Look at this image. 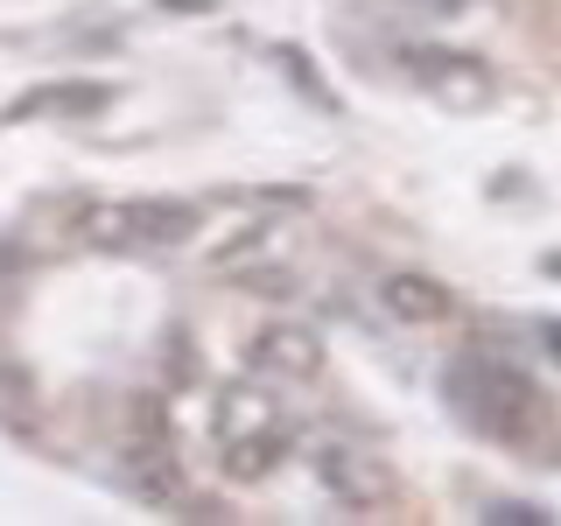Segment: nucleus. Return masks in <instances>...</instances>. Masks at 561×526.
Segmentation results:
<instances>
[{
    "label": "nucleus",
    "instance_id": "f257e3e1",
    "mask_svg": "<svg viewBox=\"0 0 561 526\" xmlns=\"http://www.w3.org/2000/svg\"><path fill=\"white\" fill-rule=\"evenodd\" d=\"M449 400L463 408V421L491 443H534V428H548V400L534 393V379L519 373L513 358H470L449 365Z\"/></svg>",
    "mask_w": 561,
    "mask_h": 526
},
{
    "label": "nucleus",
    "instance_id": "f03ea898",
    "mask_svg": "<svg viewBox=\"0 0 561 526\" xmlns=\"http://www.w3.org/2000/svg\"><path fill=\"white\" fill-rule=\"evenodd\" d=\"M78 239L92 253H169L197 239V204H162V197H119V204H84Z\"/></svg>",
    "mask_w": 561,
    "mask_h": 526
},
{
    "label": "nucleus",
    "instance_id": "7ed1b4c3",
    "mask_svg": "<svg viewBox=\"0 0 561 526\" xmlns=\"http://www.w3.org/2000/svg\"><path fill=\"white\" fill-rule=\"evenodd\" d=\"M288 449H295V428H288L280 414L260 408L253 386H239V393L218 400V470H225L232 484L274 478V470L288 464Z\"/></svg>",
    "mask_w": 561,
    "mask_h": 526
},
{
    "label": "nucleus",
    "instance_id": "20e7f679",
    "mask_svg": "<svg viewBox=\"0 0 561 526\" xmlns=\"http://www.w3.org/2000/svg\"><path fill=\"white\" fill-rule=\"evenodd\" d=\"M408 78L421 84L428 99H443V105H491V92H499V78H491V64H478V57H463V49H435V43H408L393 57Z\"/></svg>",
    "mask_w": 561,
    "mask_h": 526
},
{
    "label": "nucleus",
    "instance_id": "39448f33",
    "mask_svg": "<svg viewBox=\"0 0 561 526\" xmlns=\"http://www.w3.org/2000/svg\"><path fill=\"white\" fill-rule=\"evenodd\" d=\"M316 478H323V491L337 505H351V513H386V505L400 499L393 464H379L373 449H351V443L316 449Z\"/></svg>",
    "mask_w": 561,
    "mask_h": 526
},
{
    "label": "nucleus",
    "instance_id": "423d86ee",
    "mask_svg": "<svg viewBox=\"0 0 561 526\" xmlns=\"http://www.w3.org/2000/svg\"><path fill=\"white\" fill-rule=\"evenodd\" d=\"M245 365H253V379H295V386H309L316 373H323V338H316L309 323H295V316H274L267 330H253Z\"/></svg>",
    "mask_w": 561,
    "mask_h": 526
},
{
    "label": "nucleus",
    "instance_id": "0eeeda50",
    "mask_svg": "<svg viewBox=\"0 0 561 526\" xmlns=\"http://www.w3.org/2000/svg\"><path fill=\"white\" fill-rule=\"evenodd\" d=\"M379 302H386V316H400V323H421V330H428V323H449V316L463 309V302H456V288H449V281H435V274H414V267L386 274V281H379Z\"/></svg>",
    "mask_w": 561,
    "mask_h": 526
},
{
    "label": "nucleus",
    "instance_id": "6e6552de",
    "mask_svg": "<svg viewBox=\"0 0 561 526\" xmlns=\"http://www.w3.org/2000/svg\"><path fill=\"white\" fill-rule=\"evenodd\" d=\"M119 470H127V484H134L148 505H175V499H183V464H175L169 443H127Z\"/></svg>",
    "mask_w": 561,
    "mask_h": 526
},
{
    "label": "nucleus",
    "instance_id": "1a4fd4ad",
    "mask_svg": "<svg viewBox=\"0 0 561 526\" xmlns=\"http://www.w3.org/2000/svg\"><path fill=\"white\" fill-rule=\"evenodd\" d=\"M0 428L8 435H43V386L28 365H0Z\"/></svg>",
    "mask_w": 561,
    "mask_h": 526
},
{
    "label": "nucleus",
    "instance_id": "9d476101",
    "mask_svg": "<svg viewBox=\"0 0 561 526\" xmlns=\"http://www.w3.org/2000/svg\"><path fill=\"white\" fill-rule=\"evenodd\" d=\"M127 421H134V443H169V414H162V400H154V393H140L134 408H127Z\"/></svg>",
    "mask_w": 561,
    "mask_h": 526
},
{
    "label": "nucleus",
    "instance_id": "9b49d317",
    "mask_svg": "<svg viewBox=\"0 0 561 526\" xmlns=\"http://www.w3.org/2000/svg\"><path fill=\"white\" fill-rule=\"evenodd\" d=\"M491 519H499V526H505V519H513V526H540L548 513H540V505H519V499H513V505H491Z\"/></svg>",
    "mask_w": 561,
    "mask_h": 526
},
{
    "label": "nucleus",
    "instance_id": "f8f14e48",
    "mask_svg": "<svg viewBox=\"0 0 561 526\" xmlns=\"http://www.w3.org/2000/svg\"><path fill=\"white\" fill-rule=\"evenodd\" d=\"M540 338H548V351H554V365H561V323H548V330H540Z\"/></svg>",
    "mask_w": 561,
    "mask_h": 526
},
{
    "label": "nucleus",
    "instance_id": "ddd939ff",
    "mask_svg": "<svg viewBox=\"0 0 561 526\" xmlns=\"http://www.w3.org/2000/svg\"><path fill=\"white\" fill-rule=\"evenodd\" d=\"M421 8H463V0H421Z\"/></svg>",
    "mask_w": 561,
    "mask_h": 526
}]
</instances>
